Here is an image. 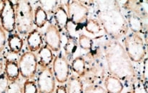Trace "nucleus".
<instances>
[{"label":"nucleus","mask_w":148,"mask_h":93,"mask_svg":"<svg viewBox=\"0 0 148 93\" xmlns=\"http://www.w3.org/2000/svg\"><path fill=\"white\" fill-rule=\"evenodd\" d=\"M23 93H38L37 84L33 81L27 79L23 85Z\"/></svg>","instance_id":"cd10ccee"},{"label":"nucleus","mask_w":148,"mask_h":93,"mask_svg":"<svg viewBox=\"0 0 148 93\" xmlns=\"http://www.w3.org/2000/svg\"><path fill=\"white\" fill-rule=\"evenodd\" d=\"M48 20L47 13L40 7L37 6L34 13V24L37 28H42Z\"/></svg>","instance_id":"412c9836"},{"label":"nucleus","mask_w":148,"mask_h":93,"mask_svg":"<svg viewBox=\"0 0 148 93\" xmlns=\"http://www.w3.org/2000/svg\"><path fill=\"white\" fill-rule=\"evenodd\" d=\"M78 42H79V45L82 49L84 50L90 51L91 50L93 44H94V40L89 37L88 36L82 34H79V38H78Z\"/></svg>","instance_id":"a878e982"},{"label":"nucleus","mask_w":148,"mask_h":93,"mask_svg":"<svg viewBox=\"0 0 148 93\" xmlns=\"http://www.w3.org/2000/svg\"><path fill=\"white\" fill-rule=\"evenodd\" d=\"M58 2L57 1H40V6L47 13H52L54 12L56 8L58 7Z\"/></svg>","instance_id":"bb28decb"},{"label":"nucleus","mask_w":148,"mask_h":93,"mask_svg":"<svg viewBox=\"0 0 148 93\" xmlns=\"http://www.w3.org/2000/svg\"><path fill=\"white\" fill-rule=\"evenodd\" d=\"M124 8L130 12L140 16L144 20L147 19V1H124Z\"/></svg>","instance_id":"ddd939ff"},{"label":"nucleus","mask_w":148,"mask_h":93,"mask_svg":"<svg viewBox=\"0 0 148 93\" xmlns=\"http://www.w3.org/2000/svg\"><path fill=\"white\" fill-rule=\"evenodd\" d=\"M54 19L58 29H64L69 17L65 8L62 5H58L54 12Z\"/></svg>","instance_id":"a211bd4d"},{"label":"nucleus","mask_w":148,"mask_h":93,"mask_svg":"<svg viewBox=\"0 0 148 93\" xmlns=\"http://www.w3.org/2000/svg\"><path fill=\"white\" fill-rule=\"evenodd\" d=\"M78 26H79V25H77L70 19L68 20L65 28H64V29L67 31L68 37L77 40L78 37V31L79 29Z\"/></svg>","instance_id":"393cba45"},{"label":"nucleus","mask_w":148,"mask_h":93,"mask_svg":"<svg viewBox=\"0 0 148 93\" xmlns=\"http://www.w3.org/2000/svg\"><path fill=\"white\" fill-rule=\"evenodd\" d=\"M6 41H7L6 31L1 27V26H0V53L4 50L5 47Z\"/></svg>","instance_id":"473e14b6"},{"label":"nucleus","mask_w":148,"mask_h":93,"mask_svg":"<svg viewBox=\"0 0 148 93\" xmlns=\"http://www.w3.org/2000/svg\"><path fill=\"white\" fill-rule=\"evenodd\" d=\"M55 93H67V89H66V87L62 86H58L57 87V90H56Z\"/></svg>","instance_id":"f704fd0d"},{"label":"nucleus","mask_w":148,"mask_h":93,"mask_svg":"<svg viewBox=\"0 0 148 93\" xmlns=\"http://www.w3.org/2000/svg\"><path fill=\"white\" fill-rule=\"evenodd\" d=\"M6 93H23V87L17 81L10 82Z\"/></svg>","instance_id":"c85d7f7f"},{"label":"nucleus","mask_w":148,"mask_h":93,"mask_svg":"<svg viewBox=\"0 0 148 93\" xmlns=\"http://www.w3.org/2000/svg\"><path fill=\"white\" fill-rule=\"evenodd\" d=\"M52 72L59 83L63 84L68 80L70 74V64L64 55H59L54 58Z\"/></svg>","instance_id":"1a4fd4ad"},{"label":"nucleus","mask_w":148,"mask_h":93,"mask_svg":"<svg viewBox=\"0 0 148 93\" xmlns=\"http://www.w3.org/2000/svg\"><path fill=\"white\" fill-rule=\"evenodd\" d=\"M37 88L40 93H52L55 89V78L52 68H41L37 77Z\"/></svg>","instance_id":"9d476101"},{"label":"nucleus","mask_w":148,"mask_h":93,"mask_svg":"<svg viewBox=\"0 0 148 93\" xmlns=\"http://www.w3.org/2000/svg\"><path fill=\"white\" fill-rule=\"evenodd\" d=\"M105 89L108 93H121L124 89L122 81L113 75H109L105 77Z\"/></svg>","instance_id":"f3484780"},{"label":"nucleus","mask_w":148,"mask_h":93,"mask_svg":"<svg viewBox=\"0 0 148 93\" xmlns=\"http://www.w3.org/2000/svg\"><path fill=\"white\" fill-rule=\"evenodd\" d=\"M126 93H134V92H132V91H130V92H126Z\"/></svg>","instance_id":"e433bc0d"},{"label":"nucleus","mask_w":148,"mask_h":93,"mask_svg":"<svg viewBox=\"0 0 148 93\" xmlns=\"http://www.w3.org/2000/svg\"><path fill=\"white\" fill-rule=\"evenodd\" d=\"M144 67H145V70L143 72H145V75H143V78H145V82L147 83V59L145 58L144 60Z\"/></svg>","instance_id":"72a5a7b5"},{"label":"nucleus","mask_w":148,"mask_h":93,"mask_svg":"<svg viewBox=\"0 0 148 93\" xmlns=\"http://www.w3.org/2000/svg\"><path fill=\"white\" fill-rule=\"evenodd\" d=\"M7 43L10 51L14 54H19L24 45L22 37L17 34H10L7 38Z\"/></svg>","instance_id":"aec40b11"},{"label":"nucleus","mask_w":148,"mask_h":93,"mask_svg":"<svg viewBox=\"0 0 148 93\" xmlns=\"http://www.w3.org/2000/svg\"><path fill=\"white\" fill-rule=\"evenodd\" d=\"M20 75L26 79H29L35 75L37 68V59L35 54L32 52H25L19 60Z\"/></svg>","instance_id":"0eeeda50"},{"label":"nucleus","mask_w":148,"mask_h":93,"mask_svg":"<svg viewBox=\"0 0 148 93\" xmlns=\"http://www.w3.org/2000/svg\"><path fill=\"white\" fill-rule=\"evenodd\" d=\"M3 68H4V62H3L2 58H0V74L2 72Z\"/></svg>","instance_id":"c9c22d12"},{"label":"nucleus","mask_w":148,"mask_h":93,"mask_svg":"<svg viewBox=\"0 0 148 93\" xmlns=\"http://www.w3.org/2000/svg\"><path fill=\"white\" fill-rule=\"evenodd\" d=\"M95 13L98 22L111 40H118L129 31L118 1H96Z\"/></svg>","instance_id":"f257e3e1"},{"label":"nucleus","mask_w":148,"mask_h":93,"mask_svg":"<svg viewBox=\"0 0 148 93\" xmlns=\"http://www.w3.org/2000/svg\"><path fill=\"white\" fill-rule=\"evenodd\" d=\"M67 82L66 89L67 93H83L84 92L82 80L78 76H71Z\"/></svg>","instance_id":"6ab92c4d"},{"label":"nucleus","mask_w":148,"mask_h":93,"mask_svg":"<svg viewBox=\"0 0 148 93\" xmlns=\"http://www.w3.org/2000/svg\"><path fill=\"white\" fill-rule=\"evenodd\" d=\"M104 56L111 75L132 84L137 80V74L124 46L117 40H107L102 46Z\"/></svg>","instance_id":"f03ea898"},{"label":"nucleus","mask_w":148,"mask_h":93,"mask_svg":"<svg viewBox=\"0 0 148 93\" xmlns=\"http://www.w3.org/2000/svg\"><path fill=\"white\" fill-rule=\"evenodd\" d=\"M132 85V88H133L132 92L134 93H147V87L144 86V82L143 84L137 79L135 82H134Z\"/></svg>","instance_id":"7c9ffc66"},{"label":"nucleus","mask_w":148,"mask_h":93,"mask_svg":"<svg viewBox=\"0 0 148 93\" xmlns=\"http://www.w3.org/2000/svg\"><path fill=\"white\" fill-rule=\"evenodd\" d=\"M16 29L22 35L29 34L33 29L34 12L28 1H18L14 4Z\"/></svg>","instance_id":"7ed1b4c3"},{"label":"nucleus","mask_w":148,"mask_h":93,"mask_svg":"<svg viewBox=\"0 0 148 93\" xmlns=\"http://www.w3.org/2000/svg\"><path fill=\"white\" fill-rule=\"evenodd\" d=\"M65 2L69 19L79 25L87 20L89 10L87 6L83 4L82 1H67Z\"/></svg>","instance_id":"6e6552de"},{"label":"nucleus","mask_w":148,"mask_h":93,"mask_svg":"<svg viewBox=\"0 0 148 93\" xmlns=\"http://www.w3.org/2000/svg\"><path fill=\"white\" fill-rule=\"evenodd\" d=\"M36 57H37V64L40 65L41 68L49 67L54 60L52 51L46 44L42 46V47L38 50Z\"/></svg>","instance_id":"2eb2a0df"},{"label":"nucleus","mask_w":148,"mask_h":93,"mask_svg":"<svg viewBox=\"0 0 148 93\" xmlns=\"http://www.w3.org/2000/svg\"><path fill=\"white\" fill-rule=\"evenodd\" d=\"M1 26L5 31L12 33L16 29L15 19V7L13 1L4 0L1 1V8L0 10Z\"/></svg>","instance_id":"423d86ee"},{"label":"nucleus","mask_w":148,"mask_h":93,"mask_svg":"<svg viewBox=\"0 0 148 93\" xmlns=\"http://www.w3.org/2000/svg\"><path fill=\"white\" fill-rule=\"evenodd\" d=\"M4 66V74L8 79L9 82H12L17 81L20 75L18 63L12 59H6Z\"/></svg>","instance_id":"dca6fc26"},{"label":"nucleus","mask_w":148,"mask_h":93,"mask_svg":"<svg viewBox=\"0 0 148 93\" xmlns=\"http://www.w3.org/2000/svg\"><path fill=\"white\" fill-rule=\"evenodd\" d=\"M45 41L46 45L51 50L57 52L61 49V35L57 26L52 24L49 25L45 33Z\"/></svg>","instance_id":"9b49d317"},{"label":"nucleus","mask_w":148,"mask_h":93,"mask_svg":"<svg viewBox=\"0 0 148 93\" xmlns=\"http://www.w3.org/2000/svg\"><path fill=\"white\" fill-rule=\"evenodd\" d=\"M125 18L127 23L128 28H130L132 32L138 34L147 33V21L130 12L127 13Z\"/></svg>","instance_id":"f8f14e48"},{"label":"nucleus","mask_w":148,"mask_h":93,"mask_svg":"<svg viewBox=\"0 0 148 93\" xmlns=\"http://www.w3.org/2000/svg\"><path fill=\"white\" fill-rule=\"evenodd\" d=\"M106 77L105 63L100 57L88 59L86 61V68L81 78L88 85H99Z\"/></svg>","instance_id":"39448f33"},{"label":"nucleus","mask_w":148,"mask_h":93,"mask_svg":"<svg viewBox=\"0 0 148 93\" xmlns=\"http://www.w3.org/2000/svg\"><path fill=\"white\" fill-rule=\"evenodd\" d=\"M70 66L72 71L77 75L78 77L81 78L85 71L86 59L83 57H77L72 61Z\"/></svg>","instance_id":"4be33fe9"},{"label":"nucleus","mask_w":148,"mask_h":93,"mask_svg":"<svg viewBox=\"0 0 148 93\" xmlns=\"http://www.w3.org/2000/svg\"><path fill=\"white\" fill-rule=\"evenodd\" d=\"M1 1H0V5H1Z\"/></svg>","instance_id":"4c0bfd02"},{"label":"nucleus","mask_w":148,"mask_h":93,"mask_svg":"<svg viewBox=\"0 0 148 93\" xmlns=\"http://www.w3.org/2000/svg\"><path fill=\"white\" fill-rule=\"evenodd\" d=\"M124 43L125 52L131 61L140 62L145 59L147 53L146 44L140 34L130 33L126 36Z\"/></svg>","instance_id":"20e7f679"},{"label":"nucleus","mask_w":148,"mask_h":93,"mask_svg":"<svg viewBox=\"0 0 148 93\" xmlns=\"http://www.w3.org/2000/svg\"><path fill=\"white\" fill-rule=\"evenodd\" d=\"M9 80L6 77L5 74L1 73L0 74V93H6L9 86Z\"/></svg>","instance_id":"2f4dec72"},{"label":"nucleus","mask_w":148,"mask_h":93,"mask_svg":"<svg viewBox=\"0 0 148 93\" xmlns=\"http://www.w3.org/2000/svg\"><path fill=\"white\" fill-rule=\"evenodd\" d=\"M77 49V40L68 37L67 42L64 45V54H65L64 56L68 60H69L73 57L74 54L76 52Z\"/></svg>","instance_id":"5701e85b"},{"label":"nucleus","mask_w":148,"mask_h":93,"mask_svg":"<svg viewBox=\"0 0 148 93\" xmlns=\"http://www.w3.org/2000/svg\"><path fill=\"white\" fill-rule=\"evenodd\" d=\"M43 44L42 34L38 29H32L27 37V45L30 52H35L42 47Z\"/></svg>","instance_id":"4468645a"},{"label":"nucleus","mask_w":148,"mask_h":93,"mask_svg":"<svg viewBox=\"0 0 148 93\" xmlns=\"http://www.w3.org/2000/svg\"><path fill=\"white\" fill-rule=\"evenodd\" d=\"M85 29L92 34H97L101 31L102 27L97 19H89L85 23Z\"/></svg>","instance_id":"b1692460"},{"label":"nucleus","mask_w":148,"mask_h":93,"mask_svg":"<svg viewBox=\"0 0 148 93\" xmlns=\"http://www.w3.org/2000/svg\"><path fill=\"white\" fill-rule=\"evenodd\" d=\"M83 93H108L105 88L99 85H89L84 90Z\"/></svg>","instance_id":"c756f323"}]
</instances>
